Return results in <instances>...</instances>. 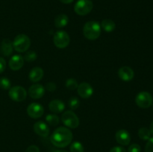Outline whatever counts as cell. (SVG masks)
Segmentation results:
<instances>
[{
    "label": "cell",
    "instance_id": "cell-24",
    "mask_svg": "<svg viewBox=\"0 0 153 152\" xmlns=\"http://www.w3.org/2000/svg\"><path fill=\"white\" fill-rule=\"evenodd\" d=\"M65 86L69 90H75L78 88V82L76 79L74 78H69L66 80Z\"/></svg>",
    "mask_w": 153,
    "mask_h": 152
},
{
    "label": "cell",
    "instance_id": "cell-12",
    "mask_svg": "<svg viewBox=\"0 0 153 152\" xmlns=\"http://www.w3.org/2000/svg\"><path fill=\"white\" fill-rule=\"evenodd\" d=\"M34 131L38 136L42 137H47L49 135L50 130H49V126L46 123L42 121L37 122L34 125Z\"/></svg>",
    "mask_w": 153,
    "mask_h": 152
},
{
    "label": "cell",
    "instance_id": "cell-6",
    "mask_svg": "<svg viewBox=\"0 0 153 152\" xmlns=\"http://www.w3.org/2000/svg\"><path fill=\"white\" fill-rule=\"evenodd\" d=\"M94 4L91 0H78L75 4L74 10L79 16H85L91 12Z\"/></svg>",
    "mask_w": 153,
    "mask_h": 152
},
{
    "label": "cell",
    "instance_id": "cell-11",
    "mask_svg": "<svg viewBox=\"0 0 153 152\" xmlns=\"http://www.w3.org/2000/svg\"><path fill=\"white\" fill-rule=\"evenodd\" d=\"M45 91L46 89L43 85L40 83H34L28 89V95L34 99H39L44 95Z\"/></svg>",
    "mask_w": 153,
    "mask_h": 152
},
{
    "label": "cell",
    "instance_id": "cell-13",
    "mask_svg": "<svg viewBox=\"0 0 153 152\" xmlns=\"http://www.w3.org/2000/svg\"><path fill=\"white\" fill-rule=\"evenodd\" d=\"M117 142L121 145H128L131 142L130 134L125 129H121L116 133L115 135Z\"/></svg>",
    "mask_w": 153,
    "mask_h": 152
},
{
    "label": "cell",
    "instance_id": "cell-36",
    "mask_svg": "<svg viewBox=\"0 0 153 152\" xmlns=\"http://www.w3.org/2000/svg\"><path fill=\"white\" fill-rule=\"evenodd\" d=\"M54 152H68V151H64V150H57V151H55Z\"/></svg>",
    "mask_w": 153,
    "mask_h": 152
},
{
    "label": "cell",
    "instance_id": "cell-7",
    "mask_svg": "<svg viewBox=\"0 0 153 152\" xmlns=\"http://www.w3.org/2000/svg\"><path fill=\"white\" fill-rule=\"evenodd\" d=\"M136 104L140 108H149L152 105L153 98L149 92H140L135 97Z\"/></svg>",
    "mask_w": 153,
    "mask_h": 152
},
{
    "label": "cell",
    "instance_id": "cell-8",
    "mask_svg": "<svg viewBox=\"0 0 153 152\" xmlns=\"http://www.w3.org/2000/svg\"><path fill=\"white\" fill-rule=\"evenodd\" d=\"M8 95L13 101L20 102L25 100L27 97V91L21 86H15L9 89Z\"/></svg>",
    "mask_w": 153,
    "mask_h": 152
},
{
    "label": "cell",
    "instance_id": "cell-23",
    "mask_svg": "<svg viewBox=\"0 0 153 152\" xmlns=\"http://www.w3.org/2000/svg\"><path fill=\"white\" fill-rule=\"evenodd\" d=\"M70 152H84V146L79 142H73L70 148Z\"/></svg>",
    "mask_w": 153,
    "mask_h": 152
},
{
    "label": "cell",
    "instance_id": "cell-17",
    "mask_svg": "<svg viewBox=\"0 0 153 152\" xmlns=\"http://www.w3.org/2000/svg\"><path fill=\"white\" fill-rule=\"evenodd\" d=\"M43 75H44V72H43V69L40 67H34L30 71L29 74H28V77L31 82L37 83L43 78Z\"/></svg>",
    "mask_w": 153,
    "mask_h": 152
},
{
    "label": "cell",
    "instance_id": "cell-5",
    "mask_svg": "<svg viewBox=\"0 0 153 152\" xmlns=\"http://www.w3.org/2000/svg\"><path fill=\"white\" fill-rule=\"evenodd\" d=\"M53 42L58 49H65L70 43V35L64 31H58L54 34Z\"/></svg>",
    "mask_w": 153,
    "mask_h": 152
},
{
    "label": "cell",
    "instance_id": "cell-2",
    "mask_svg": "<svg viewBox=\"0 0 153 152\" xmlns=\"http://www.w3.org/2000/svg\"><path fill=\"white\" fill-rule=\"evenodd\" d=\"M101 25L97 21H89L85 24L83 28L84 36L88 40H95L101 34Z\"/></svg>",
    "mask_w": 153,
    "mask_h": 152
},
{
    "label": "cell",
    "instance_id": "cell-34",
    "mask_svg": "<svg viewBox=\"0 0 153 152\" xmlns=\"http://www.w3.org/2000/svg\"><path fill=\"white\" fill-rule=\"evenodd\" d=\"M60 1L62 3H64V4H70V3L73 2L74 0H60Z\"/></svg>",
    "mask_w": 153,
    "mask_h": 152
},
{
    "label": "cell",
    "instance_id": "cell-32",
    "mask_svg": "<svg viewBox=\"0 0 153 152\" xmlns=\"http://www.w3.org/2000/svg\"><path fill=\"white\" fill-rule=\"evenodd\" d=\"M109 152H127L126 150L122 146H115L112 148Z\"/></svg>",
    "mask_w": 153,
    "mask_h": 152
},
{
    "label": "cell",
    "instance_id": "cell-28",
    "mask_svg": "<svg viewBox=\"0 0 153 152\" xmlns=\"http://www.w3.org/2000/svg\"><path fill=\"white\" fill-rule=\"evenodd\" d=\"M141 148L138 144H132L128 147V152H140Z\"/></svg>",
    "mask_w": 153,
    "mask_h": 152
},
{
    "label": "cell",
    "instance_id": "cell-9",
    "mask_svg": "<svg viewBox=\"0 0 153 152\" xmlns=\"http://www.w3.org/2000/svg\"><path fill=\"white\" fill-rule=\"evenodd\" d=\"M27 113L31 119H39L44 113V108L39 103H31L27 107Z\"/></svg>",
    "mask_w": 153,
    "mask_h": 152
},
{
    "label": "cell",
    "instance_id": "cell-29",
    "mask_svg": "<svg viewBox=\"0 0 153 152\" xmlns=\"http://www.w3.org/2000/svg\"><path fill=\"white\" fill-rule=\"evenodd\" d=\"M145 152H153V137L148 140L145 147Z\"/></svg>",
    "mask_w": 153,
    "mask_h": 152
},
{
    "label": "cell",
    "instance_id": "cell-27",
    "mask_svg": "<svg viewBox=\"0 0 153 152\" xmlns=\"http://www.w3.org/2000/svg\"><path fill=\"white\" fill-rule=\"evenodd\" d=\"M10 86H11V83L7 77H2L0 78V88L6 90V89H10Z\"/></svg>",
    "mask_w": 153,
    "mask_h": 152
},
{
    "label": "cell",
    "instance_id": "cell-3",
    "mask_svg": "<svg viewBox=\"0 0 153 152\" xmlns=\"http://www.w3.org/2000/svg\"><path fill=\"white\" fill-rule=\"evenodd\" d=\"M13 47L15 51L22 53L28 50L31 46V40L26 34H18L13 41Z\"/></svg>",
    "mask_w": 153,
    "mask_h": 152
},
{
    "label": "cell",
    "instance_id": "cell-18",
    "mask_svg": "<svg viewBox=\"0 0 153 152\" xmlns=\"http://www.w3.org/2000/svg\"><path fill=\"white\" fill-rule=\"evenodd\" d=\"M49 108L54 113H62L65 109V104L60 99L52 100L49 102Z\"/></svg>",
    "mask_w": 153,
    "mask_h": 152
},
{
    "label": "cell",
    "instance_id": "cell-33",
    "mask_svg": "<svg viewBox=\"0 0 153 152\" xmlns=\"http://www.w3.org/2000/svg\"><path fill=\"white\" fill-rule=\"evenodd\" d=\"M25 152H40V149L37 147V145H30L29 147L27 148Z\"/></svg>",
    "mask_w": 153,
    "mask_h": 152
},
{
    "label": "cell",
    "instance_id": "cell-21",
    "mask_svg": "<svg viewBox=\"0 0 153 152\" xmlns=\"http://www.w3.org/2000/svg\"><path fill=\"white\" fill-rule=\"evenodd\" d=\"M45 119H46V122L51 126H56L59 124L60 122L59 117L56 114H52V113L48 114Z\"/></svg>",
    "mask_w": 153,
    "mask_h": 152
},
{
    "label": "cell",
    "instance_id": "cell-4",
    "mask_svg": "<svg viewBox=\"0 0 153 152\" xmlns=\"http://www.w3.org/2000/svg\"><path fill=\"white\" fill-rule=\"evenodd\" d=\"M61 121L63 124L67 128L75 129L79 125V119L77 115L71 110L64 112L61 116Z\"/></svg>",
    "mask_w": 153,
    "mask_h": 152
},
{
    "label": "cell",
    "instance_id": "cell-30",
    "mask_svg": "<svg viewBox=\"0 0 153 152\" xmlns=\"http://www.w3.org/2000/svg\"><path fill=\"white\" fill-rule=\"evenodd\" d=\"M56 84L54 82H48L45 86V89L49 92H54L56 89Z\"/></svg>",
    "mask_w": 153,
    "mask_h": 152
},
{
    "label": "cell",
    "instance_id": "cell-37",
    "mask_svg": "<svg viewBox=\"0 0 153 152\" xmlns=\"http://www.w3.org/2000/svg\"><path fill=\"white\" fill-rule=\"evenodd\" d=\"M152 110H153V104H152Z\"/></svg>",
    "mask_w": 153,
    "mask_h": 152
},
{
    "label": "cell",
    "instance_id": "cell-14",
    "mask_svg": "<svg viewBox=\"0 0 153 152\" xmlns=\"http://www.w3.org/2000/svg\"><path fill=\"white\" fill-rule=\"evenodd\" d=\"M118 76L123 81H130L134 76V70L129 66H123L118 70Z\"/></svg>",
    "mask_w": 153,
    "mask_h": 152
},
{
    "label": "cell",
    "instance_id": "cell-16",
    "mask_svg": "<svg viewBox=\"0 0 153 152\" xmlns=\"http://www.w3.org/2000/svg\"><path fill=\"white\" fill-rule=\"evenodd\" d=\"M13 50V43L9 39H4L1 41L0 46V52L2 55L6 57L10 56Z\"/></svg>",
    "mask_w": 153,
    "mask_h": 152
},
{
    "label": "cell",
    "instance_id": "cell-31",
    "mask_svg": "<svg viewBox=\"0 0 153 152\" xmlns=\"http://www.w3.org/2000/svg\"><path fill=\"white\" fill-rule=\"evenodd\" d=\"M6 69V61L3 58L0 57V74L2 73Z\"/></svg>",
    "mask_w": 153,
    "mask_h": 152
},
{
    "label": "cell",
    "instance_id": "cell-19",
    "mask_svg": "<svg viewBox=\"0 0 153 152\" xmlns=\"http://www.w3.org/2000/svg\"><path fill=\"white\" fill-rule=\"evenodd\" d=\"M68 22H69V17L67 16V15L64 14V13L58 15V16L55 17V26H56V28H61L67 26Z\"/></svg>",
    "mask_w": 153,
    "mask_h": 152
},
{
    "label": "cell",
    "instance_id": "cell-20",
    "mask_svg": "<svg viewBox=\"0 0 153 152\" xmlns=\"http://www.w3.org/2000/svg\"><path fill=\"white\" fill-rule=\"evenodd\" d=\"M101 28L106 32H111L116 28V24L111 19H104L101 22Z\"/></svg>",
    "mask_w": 153,
    "mask_h": 152
},
{
    "label": "cell",
    "instance_id": "cell-25",
    "mask_svg": "<svg viewBox=\"0 0 153 152\" xmlns=\"http://www.w3.org/2000/svg\"><path fill=\"white\" fill-rule=\"evenodd\" d=\"M37 58V55L35 52L34 51H28V52H25V55H24L23 58L25 61L27 62H33L35 61Z\"/></svg>",
    "mask_w": 153,
    "mask_h": 152
},
{
    "label": "cell",
    "instance_id": "cell-35",
    "mask_svg": "<svg viewBox=\"0 0 153 152\" xmlns=\"http://www.w3.org/2000/svg\"><path fill=\"white\" fill-rule=\"evenodd\" d=\"M149 131H150L151 134H152V135H153V121H152V123H151V125H150V128H149Z\"/></svg>",
    "mask_w": 153,
    "mask_h": 152
},
{
    "label": "cell",
    "instance_id": "cell-15",
    "mask_svg": "<svg viewBox=\"0 0 153 152\" xmlns=\"http://www.w3.org/2000/svg\"><path fill=\"white\" fill-rule=\"evenodd\" d=\"M24 64V58H22V56L19 55H13V57H11L10 60H9L8 65L9 67L10 68V69H12L13 71H17L19 70L22 66H23Z\"/></svg>",
    "mask_w": 153,
    "mask_h": 152
},
{
    "label": "cell",
    "instance_id": "cell-22",
    "mask_svg": "<svg viewBox=\"0 0 153 152\" xmlns=\"http://www.w3.org/2000/svg\"><path fill=\"white\" fill-rule=\"evenodd\" d=\"M138 136L141 139L149 140L151 137V132L147 128H141L138 131Z\"/></svg>",
    "mask_w": 153,
    "mask_h": 152
},
{
    "label": "cell",
    "instance_id": "cell-10",
    "mask_svg": "<svg viewBox=\"0 0 153 152\" xmlns=\"http://www.w3.org/2000/svg\"><path fill=\"white\" fill-rule=\"evenodd\" d=\"M77 92L81 98L87 99L93 95L94 89L90 83H87V82H82L78 86Z\"/></svg>",
    "mask_w": 153,
    "mask_h": 152
},
{
    "label": "cell",
    "instance_id": "cell-1",
    "mask_svg": "<svg viewBox=\"0 0 153 152\" xmlns=\"http://www.w3.org/2000/svg\"><path fill=\"white\" fill-rule=\"evenodd\" d=\"M73 133L66 127H59L52 133L50 140L52 145L57 148H65L71 143L73 140Z\"/></svg>",
    "mask_w": 153,
    "mask_h": 152
},
{
    "label": "cell",
    "instance_id": "cell-26",
    "mask_svg": "<svg viewBox=\"0 0 153 152\" xmlns=\"http://www.w3.org/2000/svg\"><path fill=\"white\" fill-rule=\"evenodd\" d=\"M69 107L72 110H75L76 109L79 108L80 106V101L76 97H72L70 100H69Z\"/></svg>",
    "mask_w": 153,
    "mask_h": 152
}]
</instances>
